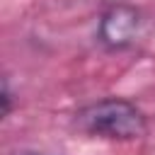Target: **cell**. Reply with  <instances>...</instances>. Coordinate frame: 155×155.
Wrapping results in <instances>:
<instances>
[{
	"label": "cell",
	"mask_w": 155,
	"mask_h": 155,
	"mask_svg": "<svg viewBox=\"0 0 155 155\" xmlns=\"http://www.w3.org/2000/svg\"><path fill=\"white\" fill-rule=\"evenodd\" d=\"M78 131L90 138L128 143L138 140L148 133L145 111L128 97H102L85 107H80L73 116Z\"/></svg>",
	"instance_id": "cell-1"
},
{
	"label": "cell",
	"mask_w": 155,
	"mask_h": 155,
	"mask_svg": "<svg viewBox=\"0 0 155 155\" xmlns=\"http://www.w3.org/2000/svg\"><path fill=\"white\" fill-rule=\"evenodd\" d=\"M143 24L145 19H143L140 7L126 0H114L99 12L94 36L102 48L119 53V51H128L140 39Z\"/></svg>",
	"instance_id": "cell-2"
},
{
	"label": "cell",
	"mask_w": 155,
	"mask_h": 155,
	"mask_svg": "<svg viewBox=\"0 0 155 155\" xmlns=\"http://www.w3.org/2000/svg\"><path fill=\"white\" fill-rule=\"evenodd\" d=\"M12 87H10V80L2 78V90H0V116L7 119L12 114V107H15V99H12Z\"/></svg>",
	"instance_id": "cell-3"
},
{
	"label": "cell",
	"mask_w": 155,
	"mask_h": 155,
	"mask_svg": "<svg viewBox=\"0 0 155 155\" xmlns=\"http://www.w3.org/2000/svg\"><path fill=\"white\" fill-rule=\"evenodd\" d=\"M15 155H48V153H36V150H22V153H15Z\"/></svg>",
	"instance_id": "cell-4"
}]
</instances>
